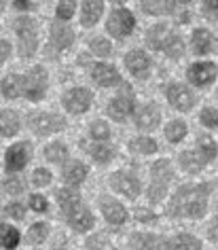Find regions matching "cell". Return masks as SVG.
I'll use <instances>...</instances> for the list:
<instances>
[{"instance_id":"44dd1931","label":"cell","mask_w":218,"mask_h":250,"mask_svg":"<svg viewBox=\"0 0 218 250\" xmlns=\"http://www.w3.org/2000/svg\"><path fill=\"white\" fill-rule=\"evenodd\" d=\"M20 129V117L13 110L0 112V136H13Z\"/></svg>"},{"instance_id":"5b68a950","label":"cell","mask_w":218,"mask_h":250,"mask_svg":"<svg viewBox=\"0 0 218 250\" xmlns=\"http://www.w3.org/2000/svg\"><path fill=\"white\" fill-rule=\"evenodd\" d=\"M45 89H47V72L42 70L40 66L32 68V72L28 74L26 79H23V93H26L28 100H40L45 96Z\"/></svg>"},{"instance_id":"30bf717a","label":"cell","mask_w":218,"mask_h":250,"mask_svg":"<svg viewBox=\"0 0 218 250\" xmlns=\"http://www.w3.org/2000/svg\"><path fill=\"white\" fill-rule=\"evenodd\" d=\"M186 77H189L193 85L203 87V85H208L210 81H214L216 66L212 64V62H199V64H193L189 70H186Z\"/></svg>"},{"instance_id":"4dcf8cb0","label":"cell","mask_w":218,"mask_h":250,"mask_svg":"<svg viewBox=\"0 0 218 250\" xmlns=\"http://www.w3.org/2000/svg\"><path fill=\"white\" fill-rule=\"evenodd\" d=\"M45 157L49 161H53V164H61L68 157V148L64 145H59V142H53V145H49L45 148Z\"/></svg>"},{"instance_id":"d590c367","label":"cell","mask_w":218,"mask_h":250,"mask_svg":"<svg viewBox=\"0 0 218 250\" xmlns=\"http://www.w3.org/2000/svg\"><path fill=\"white\" fill-rule=\"evenodd\" d=\"M174 7H176V2H142V9L151 15H159V13H163L167 9H174Z\"/></svg>"},{"instance_id":"7bdbcfd3","label":"cell","mask_w":218,"mask_h":250,"mask_svg":"<svg viewBox=\"0 0 218 250\" xmlns=\"http://www.w3.org/2000/svg\"><path fill=\"white\" fill-rule=\"evenodd\" d=\"M49 183H51V174H49L47 170H42V167H40V170L34 172V185L36 187H45Z\"/></svg>"},{"instance_id":"ffe728a7","label":"cell","mask_w":218,"mask_h":250,"mask_svg":"<svg viewBox=\"0 0 218 250\" xmlns=\"http://www.w3.org/2000/svg\"><path fill=\"white\" fill-rule=\"evenodd\" d=\"M193 51H195L197 55H203V53H208L210 49H212V42H214V39H212V34L208 32V30H203V28H199L193 32Z\"/></svg>"},{"instance_id":"8d00e7d4","label":"cell","mask_w":218,"mask_h":250,"mask_svg":"<svg viewBox=\"0 0 218 250\" xmlns=\"http://www.w3.org/2000/svg\"><path fill=\"white\" fill-rule=\"evenodd\" d=\"M89 47H91L93 53L102 55V58H106V55L110 53V42L106 41V39H91L89 41Z\"/></svg>"},{"instance_id":"4316f807","label":"cell","mask_w":218,"mask_h":250,"mask_svg":"<svg viewBox=\"0 0 218 250\" xmlns=\"http://www.w3.org/2000/svg\"><path fill=\"white\" fill-rule=\"evenodd\" d=\"M174 250H201V242L189 233H178L172 242Z\"/></svg>"},{"instance_id":"5bb4252c","label":"cell","mask_w":218,"mask_h":250,"mask_svg":"<svg viewBox=\"0 0 218 250\" xmlns=\"http://www.w3.org/2000/svg\"><path fill=\"white\" fill-rule=\"evenodd\" d=\"M161 121V108L157 104H146L144 108H140L138 117H136V125H138L140 129H155Z\"/></svg>"},{"instance_id":"816d5d0a","label":"cell","mask_w":218,"mask_h":250,"mask_svg":"<svg viewBox=\"0 0 218 250\" xmlns=\"http://www.w3.org/2000/svg\"><path fill=\"white\" fill-rule=\"evenodd\" d=\"M4 9V2H0V11H2Z\"/></svg>"},{"instance_id":"836d02e7","label":"cell","mask_w":218,"mask_h":250,"mask_svg":"<svg viewBox=\"0 0 218 250\" xmlns=\"http://www.w3.org/2000/svg\"><path fill=\"white\" fill-rule=\"evenodd\" d=\"M129 146H132L134 151L144 153V155H151L157 151V145H155V140H151V138H136V140H132Z\"/></svg>"},{"instance_id":"6da1fadb","label":"cell","mask_w":218,"mask_h":250,"mask_svg":"<svg viewBox=\"0 0 218 250\" xmlns=\"http://www.w3.org/2000/svg\"><path fill=\"white\" fill-rule=\"evenodd\" d=\"M208 195L210 187L208 185H197V187H182L174 193L170 202V214L174 218L186 216V218H199L205 214L208 208Z\"/></svg>"},{"instance_id":"b9f144b4","label":"cell","mask_w":218,"mask_h":250,"mask_svg":"<svg viewBox=\"0 0 218 250\" xmlns=\"http://www.w3.org/2000/svg\"><path fill=\"white\" fill-rule=\"evenodd\" d=\"M4 189H7L11 195H20V193L23 191V183L20 178H9L7 185H4Z\"/></svg>"},{"instance_id":"e575fe53","label":"cell","mask_w":218,"mask_h":250,"mask_svg":"<svg viewBox=\"0 0 218 250\" xmlns=\"http://www.w3.org/2000/svg\"><path fill=\"white\" fill-rule=\"evenodd\" d=\"M89 155L96 161H99V164H106L110 157H113V151H110L108 146H104V145H93L91 148H89Z\"/></svg>"},{"instance_id":"f907efd6","label":"cell","mask_w":218,"mask_h":250,"mask_svg":"<svg viewBox=\"0 0 218 250\" xmlns=\"http://www.w3.org/2000/svg\"><path fill=\"white\" fill-rule=\"evenodd\" d=\"M15 7L17 9H30V7H34L32 2H15Z\"/></svg>"},{"instance_id":"ee69618b","label":"cell","mask_w":218,"mask_h":250,"mask_svg":"<svg viewBox=\"0 0 218 250\" xmlns=\"http://www.w3.org/2000/svg\"><path fill=\"white\" fill-rule=\"evenodd\" d=\"M30 206H32V210H36V212H45L47 210V199L42 195H32L30 197Z\"/></svg>"},{"instance_id":"681fc988","label":"cell","mask_w":218,"mask_h":250,"mask_svg":"<svg viewBox=\"0 0 218 250\" xmlns=\"http://www.w3.org/2000/svg\"><path fill=\"white\" fill-rule=\"evenodd\" d=\"M210 240H214V242L218 240V218L212 223V227H210Z\"/></svg>"},{"instance_id":"f1b7e54d","label":"cell","mask_w":218,"mask_h":250,"mask_svg":"<svg viewBox=\"0 0 218 250\" xmlns=\"http://www.w3.org/2000/svg\"><path fill=\"white\" fill-rule=\"evenodd\" d=\"M0 244L4 248H15L20 244V231L15 227H9V225H0Z\"/></svg>"},{"instance_id":"cb8c5ba5","label":"cell","mask_w":218,"mask_h":250,"mask_svg":"<svg viewBox=\"0 0 218 250\" xmlns=\"http://www.w3.org/2000/svg\"><path fill=\"white\" fill-rule=\"evenodd\" d=\"M2 93L4 98H17L20 93H23V79L17 74H9L2 79Z\"/></svg>"},{"instance_id":"9a60e30c","label":"cell","mask_w":218,"mask_h":250,"mask_svg":"<svg viewBox=\"0 0 218 250\" xmlns=\"http://www.w3.org/2000/svg\"><path fill=\"white\" fill-rule=\"evenodd\" d=\"M125 66L129 68V72L134 74V77H146L148 74V66H151V60H148V55H144L142 51H132L125 55Z\"/></svg>"},{"instance_id":"d6a6232c","label":"cell","mask_w":218,"mask_h":250,"mask_svg":"<svg viewBox=\"0 0 218 250\" xmlns=\"http://www.w3.org/2000/svg\"><path fill=\"white\" fill-rule=\"evenodd\" d=\"M47 231H49V227H47L45 223L32 225V227H30V231H28V242H30V244H40V242L47 237Z\"/></svg>"},{"instance_id":"ba28073f","label":"cell","mask_w":218,"mask_h":250,"mask_svg":"<svg viewBox=\"0 0 218 250\" xmlns=\"http://www.w3.org/2000/svg\"><path fill=\"white\" fill-rule=\"evenodd\" d=\"M110 185L127 197H138L140 191H142L140 180L136 176H132V174H125V172H115L113 176H110Z\"/></svg>"},{"instance_id":"d6986e66","label":"cell","mask_w":218,"mask_h":250,"mask_svg":"<svg viewBox=\"0 0 218 250\" xmlns=\"http://www.w3.org/2000/svg\"><path fill=\"white\" fill-rule=\"evenodd\" d=\"M102 212H104L106 221H108L110 225H121L127 216L125 208L117 202H108V197H104V202H102Z\"/></svg>"},{"instance_id":"277c9868","label":"cell","mask_w":218,"mask_h":250,"mask_svg":"<svg viewBox=\"0 0 218 250\" xmlns=\"http://www.w3.org/2000/svg\"><path fill=\"white\" fill-rule=\"evenodd\" d=\"M136 26V20L132 15V11L127 9H117L113 11V15H110L108 23H106V28H108V32L117 36V39H123V36L132 34V30Z\"/></svg>"},{"instance_id":"ab89813d","label":"cell","mask_w":218,"mask_h":250,"mask_svg":"<svg viewBox=\"0 0 218 250\" xmlns=\"http://www.w3.org/2000/svg\"><path fill=\"white\" fill-rule=\"evenodd\" d=\"M74 9H77V4L74 2H59L58 4V17L59 20H70Z\"/></svg>"},{"instance_id":"74e56055","label":"cell","mask_w":218,"mask_h":250,"mask_svg":"<svg viewBox=\"0 0 218 250\" xmlns=\"http://www.w3.org/2000/svg\"><path fill=\"white\" fill-rule=\"evenodd\" d=\"M201 123L205 127H218V110L216 108H203L201 110Z\"/></svg>"},{"instance_id":"7dc6e473","label":"cell","mask_w":218,"mask_h":250,"mask_svg":"<svg viewBox=\"0 0 218 250\" xmlns=\"http://www.w3.org/2000/svg\"><path fill=\"white\" fill-rule=\"evenodd\" d=\"M9 53H11V45L9 42H4V41H0V64L9 58Z\"/></svg>"},{"instance_id":"603a6c76","label":"cell","mask_w":218,"mask_h":250,"mask_svg":"<svg viewBox=\"0 0 218 250\" xmlns=\"http://www.w3.org/2000/svg\"><path fill=\"white\" fill-rule=\"evenodd\" d=\"M85 176H87V167L80 164V161H72V164H68L64 167V178H66V183H70V185L83 183Z\"/></svg>"},{"instance_id":"ac0fdd59","label":"cell","mask_w":218,"mask_h":250,"mask_svg":"<svg viewBox=\"0 0 218 250\" xmlns=\"http://www.w3.org/2000/svg\"><path fill=\"white\" fill-rule=\"evenodd\" d=\"M68 223H70V227L77 229V231H87V229H91V225H93V216L89 214L87 208L79 206L77 210L68 214Z\"/></svg>"},{"instance_id":"4fadbf2b","label":"cell","mask_w":218,"mask_h":250,"mask_svg":"<svg viewBox=\"0 0 218 250\" xmlns=\"http://www.w3.org/2000/svg\"><path fill=\"white\" fill-rule=\"evenodd\" d=\"M167 100H170V104L174 106V108H178V110H191V106L193 102H195V98H193V93L186 89L184 85H178V83H174L167 87Z\"/></svg>"},{"instance_id":"8fae6325","label":"cell","mask_w":218,"mask_h":250,"mask_svg":"<svg viewBox=\"0 0 218 250\" xmlns=\"http://www.w3.org/2000/svg\"><path fill=\"white\" fill-rule=\"evenodd\" d=\"M91 104V91L83 89V87H77V89H70L64 98V106L66 110L70 112H85Z\"/></svg>"},{"instance_id":"2e32d148","label":"cell","mask_w":218,"mask_h":250,"mask_svg":"<svg viewBox=\"0 0 218 250\" xmlns=\"http://www.w3.org/2000/svg\"><path fill=\"white\" fill-rule=\"evenodd\" d=\"M91 77H93V81H96L98 85H102V87H113V85H117L121 81L119 72H117L113 66H108V64H98L96 68H93Z\"/></svg>"},{"instance_id":"7402d4cb","label":"cell","mask_w":218,"mask_h":250,"mask_svg":"<svg viewBox=\"0 0 218 250\" xmlns=\"http://www.w3.org/2000/svg\"><path fill=\"white\" fill-rule=\"evenodd\" d=\"M102 9H104V4L99 2V0H87V2H83V26H93L98 20H99V15H102Z\"/></svg>"},{"instance_id":"f6af8a7d","label":"cell","mask_w":218,"mask_h":250,"mask_svg":"<svg viewBox=\"0 0 218 250\" xmlns=\"http://www.w3.org/2000/svg\"><path fill=\"white\" fill-rule=\"evenodd\" d=\"M7 214L20 221V218L26 216V210H23V206H21V204H11V206H7Z\"/></svg>"},{"instance_id":"e0dca14e","label":"cell","mask_w":218,"mask_h":250,"mask_svg":"<svg viewBox=\"0 0 218 250\" xmlns=\"http://www.w3.org/2000/svg\"><path fill=\"white\" fill-rule=\"evenodd\" d=\"M72 41H74V32H72V28H68V26H61V23H55L53 30H51V42H53V47L55 49H66V47H70L72 45Z\"/></svg>"},{"instance_id":"60d3db41","label":"cell","mask_w":218,"mask_h":250,"mask_svg":"<svg viewBox=\"0 0 218 250\" xmlns=\"http://www.w3.org/2000/svg\"><path fill=\"white\" fill-rule=\"evenodd\" d=\"M148 197H151L153 202H161V199L165 197V185H157V183H155L151 189H148Z\"/></svg>"},{"instance_id":"bcb514c9","label":"cell","mask_w":218,"mask_h":250,"mask_svg":"<svg viewBox=\"0 0 218 250\" xmlns=\"http://www.w3.org/2000/svg\"><path fill=\"white\" fill-rule=\"evenodd\" d=\"M203 9L208 15H216L218 17V0H212V2H203Z\"/></svg>"},{"instance_id":"f35d334b","label":"cell","mask_w":218,"mask_h":250,"mask_svg":"<svg viewBox=\"0 0 218 250\" xmlns=\"http://www.w3.org/2000/svg\"><path fill=\"white\" fill-rule=\"evenodd\" d=\"M89 132H91L93 138H98V140H106L110 136V129H108V125H106L104 121H96L91 125Z\"/></svg>"},{"instance_id":"9c48e42d","label":"cell","mask_w":218,"mask_h":250,"mask_svg":"<svg viewBox=\"0 0 218 250\" xmlns=\"http://www.w3.org/2000/svg\"><path fill=\"white\" fill-rule=\"evenodd\" d=\"M129 246L134 250H170V242L153 233H136L129 240Z\"/></svg>"},{"instance_id":"52a82bcc","label":"cell","mask_w":218,"mask_h":250,"mask_svg":"<svg viewBox=\"0 0 218 250\" xmlns=\"http://www.w3.org/2000/svg\"><path fill=\"white\" fill-rule=\"evenodd\" d=\"M132 110H134V93L129 87H123V91L108 104V115L115 121H125Z\"/></svg>"},{"instance_id":"484cf974","label":"cell","mask_w":218,"mask_h":250,"mask_svg":"<svg viewBox=\"0 0 218 250\" xmlns=\"http://www.w3.org/2000/svg\"><path fill=\"white\" fill-rule=\"evenodd\" d=\"M153 178H155V183L157 185H165V183H170V180L174 178V170H172V166H170V161H157V164L153 166Z\"/></svg>"},{"instance_id":"7c38bea8","label":"cell","mask_w":218,"mask_h":250,"mask_svg":"<svg viewBox=\"0 0 218 250\" xmlns=\"http://www.w3.org/2000/svg\"><path fill=\"white\" fill-rule=\"evenodd\" d=\"M30 159V145L28 142H17L7 153V172H20Z\"/></svg>"},{"instance_id":"d4e9b609","label":"cell","mask_w":218,"mask_h":250,"mask_svg":"<svg viewBox=\"0 0 218 250\" xmlns=\"http://www.w3.org/2000/svg\"><path fill=\"white\" fill-rule=\"evenodd\" d=\"M58 202L61 206V210H64L66 214H70V212H74L80 206V197H79V193H74V191L61 189V191H58Z\"/></svg>"},{"instance_id":"7a4b0ae2","label":"cell","mask_w":218,"mask_h":250,"mask_svg":"<svg viewBox=\"0 0 218 250\" xmlns=\"http://www.w3.org/2000/svg\"><path fill=\"white\" fill-rule=\"evenodd\" d=\"M214 157H216V142L212 138H208V136H203V138L199 140V146L195 151L180 155V166H182L186 172H199Z\"/></svg>"},{"instance_id":"83f0119b","label":"cell","mask_w":218,"mask_h":250,"mask_svg":"<svg viewBox=\"0 0 218 250\" xmlns=\"http://www.w3.org/2000/svg\"><path fill=\"white\" fill-rule=\"evenodd\" d=\"M165 39H167V28L165 26H153L151 30H148V45H151L155 51H159V49H163L165 45Z\"/></svg>"},{"instance_id":"1f68e13d","label":"cell","mask_w":218,"mask_h":250,"mask_svg":"<svg viewBox=\"0 0 218 250\" xmlns=\"http://www.w3.org/2000/svg\"><path fill=\"white\" fill-rule=\"evenodd\" d=\"M184 134H186V125H184V121H172V123L165 127V136H167V140H170V142L182 140V138H184Z\"/></svg>"},{"instance_id":"f546056e","label":"cell","mask_w":218,"mask_h":250,"mask_svg":"<svg viewBox=\"0 0 218 250\" xmlns=\"http://www.w3.org/2000/svg\"><path fill=\"white\" fill-rule=\"evenodd\" d=\"M163 51L170 55V58H180L184 53V45H182V39L176 34H167L165 39V45H163Z\"/></svg>"},{"instance_id":"c3c4849f","label":"cell","mask_w":218,"mask_h":250,"mask_svg":"<svg viewBox=\"0 0 218 250\" xmlns=\"http://www.w3.org/2000/svg\"><path fill=\"white\" fill-rule=\"evenodd\" d=\"M136 214H138V216H136L138 221H146V223H153L155 221V214H153V212H148V210H138Z\"/></svg>"},{"instance_id":"3957f363","label":"cell","mask_w":218,"mask_h":250,"mask_svg":"<svg viewBox=\"0 0 218 250\" xmlns=\"http://www.w3.org/2000/svg\"><path fill=\"white\" fill-rule=\"evenodd\" d=\"M15 28H17V36H20V53L23 58H30L34 55L36 47H39V41H36V26L30 17H20L15 21Z\"/></svg>"},{"instance_id":"8992f818","label":"cell","mask_w":218,"mask_h":250,"mask_svg":"<svg viewBox=\"0 0 218 250\" xmlns=\"http://www.w3.org/2000/svg\"><path fill=\"white\" fill-rule=\"evenodd\" d=\"M30 127H32L36 134H53V132L64 129L66 121L58 115H51V112H39V115L30 117Z\"/></svg>"}]
</instances>
